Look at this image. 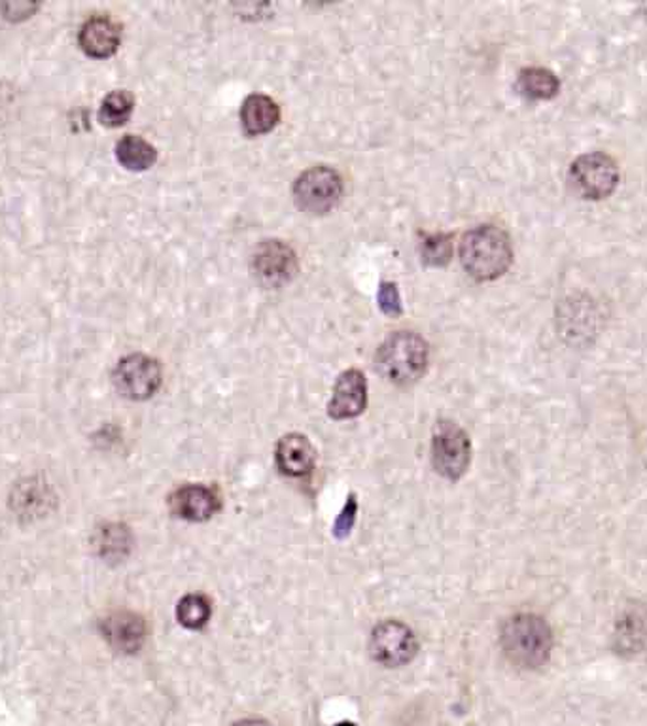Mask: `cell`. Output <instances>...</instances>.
<instances>
[{
  "label": "cell",
  "mask_w": 647,
  "mask_h": 726,
  "mask_svg": "<svg viewBox=\"0 0 647 726\" xmlns=\"http://www.w3.org/2000/svg\"><path fill=\"white\" fill-rule=\"evenodd\" d=\"M280 121V108L269 95L254 93L241 106V126L246 135L259 137L272 132Z\"/></svg>",
  "instance_id": "2e32d148"
},
{
  "label": "cell",
  "mask_w": 647,
  "mask_h": 726,
  "mask_svg": "<svg viewBox=\"0 0 647 726\" xmlns=\"http://www.w3.org/2000/svg\"><path fill=\"white\" fill-rule=\"evenodd\" d=\"M113 378L121 396L132 402H145L161 386V367L146 354H129L119 360Z\"/></svg>",
  "instance_id": "52a82bcc"
},
{
  "label": "cell",
  "mask_w": 647,
  "mask_h": 726,
  "mask_svg": "<svg viewBox=\"0 0 647 726\" xmlns=\"http://www.w3.org/2000/svg\"><path fill=\"white\" fill-rule=\"evenodd\" d=\"M135 99L131 93L118 89V92L108 93L103 103H100L99 121L106 127H119L131 118Z\"/></svg>",
  "instance_id": "ffe728a7"
},
{
  "label": "cell",
  "mask_w": 647,
  "mask_h": 726,
  "mask_svg": "<svg viewBox=\"0 0 647 726\" xmlns=\"http://www.w3.org/2000/svg\"><path fill=\"white\" fill-rule=\"evenodd\" d=\"M343 197V179L331 167H312L294 184V199L299 209L311 214L331 211Z\"/></svg>",
  "instance_id": "5b68a950"
},
{
  "label": "cell",
  "mask_w": 647,
  "mask_h": 726,
  "mask_svg": "<svg viewBox=\"0 0 647 726\" xmlns=\"http://www.w3.org/2000/svg\"><path fill=\"white\" fill-rule=\"evenodd\" d=\"M211 601L201 595L184 596L179 601V608H177L180 624L190 628V630H199V628L205 627L209 619H211Z\"/></svg>",
  "instance_id": "44dd1931"
},
{
  "label": "cell",
  "mask_w": 647,
  "mask_h": 726,
  "mask_svg": "<svg viewBox=\"0 0 647 726\" xmlns=\"http://www.w3.org/2000/svg\"><path fill=\"white\" fill-rule=\"evenodd\" d=\"M379 303H381V311L386 312V314H400L402 312V299H400V293H397V288L394 285L381 286V291H379Z\"/></svg>",
  "instance_id": "603a6c76"
},
{
  "label": "cell",
  "mask_w": 647,
  "mask_h": 726,
  "mask_svg": "<svg viewBox=\"0 0 647 726\" xmlns=\"http://www.w3.org/2000/svg\"><path fill=\"white\" fill-rule=\"evenodd\" d=\"M513 261V248L508 233L496 225H479L469 229L460 243V264L469 277L490 282L502 277Z\"/></svg>",
  "instance_id": "7a4b0ae2"
},
{
  "label": "cell",
  "mask_w": 647,
  "mask_h": 726,
  "mask_svg": "<svg viewBox=\"0 0 647 726\" xmlns=\"http://www.w3.org/2000/svg\"><path fill=\"white\" fill-rule=\"evenodd\" d=\"M100 634L118 653H137L146 640L145 619L131 611H114L99 622Z\"/></svg>",
  "instance_id": "9c48e42d"
},
{
  "label": "cell",
  "mask_w": 647,
  "mask_h": 726,
  "mask_svg": "<svg viewBox=\"0 0 647 726\" xmlns=\"http://www.w3.org/2000/svg\"><path fill=\"white\" fill-rule=\"evenodd\" d=\"M503 654L521 670L542 668L553 651V632L548 621L534 613H519L503 622L500 632Z\"/></svg>",
  "instance_id": "6da1fadb"
},
{
  "label": "cell",
  "mask_w": 647,
  "mask_h": 726,
  "mask_svg": "<svg viewBox=\"0 0 647 726\" xmlns=\"http://www.w3.org/2000/svg\"><path fill=\"white\" fill-rule=\"evenodd\" d=\"M615 649L625 656L647 653V608L633 606L617 619L615 624Z\"/></svg>",
  "instance_id": "5bb4252c"
},
{
  "label": "cell",
  "mask_w": 647,
  "mask_h": 726,
  "mask_svg": "<svg viewBox=\"0 0 647 726\" xmlns=\"http://www.w3.org/2000/svg\"><path fill=\"white\" fill-rule=\"evenodd\" d=\"M357 500L354 498H349V502L344 505L343 511L339 513L336 521V535L337 537H344L349 535L350 529L354 526L357 522Z\"/></svg>",
  "instance_id": "cb8c5ba5"
},
{
  "label": "cell",
  "mask_w": 647,
  "mask_h": 726,
  "mask_svg": "<svg viewBox=\"0 0 647 726\" xmlns=\"http://www.w3.org/2000/svg\"><path fill=\"white\" fill-rule=\"evenodd\" d=\"M370 651L383 666H403L416 654V638L403 622H381L371 632Z\"/></svg>",
  "instance_id": "ba28073f"
},
{
  "label": "cell",
  "mask_w": 647,
  "mask_h": 726,
  "mask_svg": "<svg viewBox=\"0 0 647 726\" xmlns=\"http://www.w3.org/2000/svg\"><path fill=\"white\" fill-rule=\"evenodd\" d=\"M423 256L429 265H443L449 261V235H429L423 243Z\"/></svg>",
  "instance_id": "7402d4cb"
},
{
  "label": "cell",
  "mask_w": 647,
  "mask_h": 726,
  "mask_svg": "<svg viewBox=\"0 0 647 726\" xmlns=\"http://www.w3.org/2000/svg\"><path fill=\"white\" fill-rule=\"evenodd\" d=\"M277 466L285 476L305 477L315 466V449L307 437L288 434L277 445Z\"/></svg>",
  "instance_id": "9a60e30c"
},
{
  "label": "cell",
  "mask_w": 647,
  "mask_h": 726,
  "mask_svg": "<svg viewBox=\"0 0 647 726\" xmlns=\"http://www.w3.org/2000/svg\"><path fill=\"white\" fill-rule=\"evenodd\" d=\"M517 87L522 97L530 100H551L555 99L561 92V82L556 78L555 73L543 66H529L522 68L517 78Z\"/></svg>",
  "instance_id": "e0dca14e"
},
{
  "label": "cell",
  "mask_w": 647,
  "mask_h": 726,
  "mask_svg": "<svg viewBox=\"0 0 647 726\" xmlns=\"http://www.w3.org/2000/svg\"><path fill=\"white\" fill-rule=\"evenodd\" d=\"M471 456V442L458 424L443 420L434 429L432 460L437 473L447 479H460L466 473Z\"/></svg>",
  "instance_id": "8992f818"
},
{
  "label": "cell",
  "mask_w": 647,
  "mask_h": 726,
  "mask_svg": "<svg viewBox=\"0 0 647 726\" xmlns=\"http://www.w3.org/2000/svg\"><path fill=\"white\" fill-rule=\"evenodd\" d=\"M368 403V383L362 371L349 370L337 378L331 394L330 415L337 420H349L362 415Z\"/></svg>",
  "instance_id": "30bf717a"
},
{
  "label": "cell",
  "mask_w": 647,
  "mask_h": 726,
  "mask_svg": "<svg viewBox=\"0 0 647 726\" xmlns=\"http://www.w3.org/2000/svg\"><path fill=\"white\" fill-rule=\"evenodd\" d=\"M116 158L129 171H146L156 163L158 152L148 140L137 135H126L116 145Z\"/></svg>",
  "instance_id": "ac0fdd59"
},
{
  "label": "cell",
  "mask_w": 647,
  "mask_h": 726,
  "mask_svg": "<svg viewBox=\"0 0 647 726\" xmlns=\"http://www.w3.org/2000/svg\"><path fill=\"white\" fill-rule=\"evenodd\" d=\"M569 180L580 197L585 201H602L617 190L622 172L617 161L608 153L587 152L572 161Z\"/></svg>",
  "instance_id": "277c9868"
},
{
  "label": "cell",
  "mask_w": 647,
  "mask_h": 726,
  "mask_svg": "<svg viewBox=\"0 0 647 726\" xmlns=\"http://www.w3.org/2000/svg\"><path fill=\"white\" fill-rule=\"evenodd\" d=\"M254 269L267 285H283L296 271V254L283 241H267L254 256Z\"/></svg>",
  "instance_id": "7c38bea8"
},
{
  "label": "cell",
  "mask_w": 647,
  "mask_h": 726,
  "mask_svg": "<svg viewBox=\"0 0 647 726\" xmlns=\"http://www.w3.org/2000/svg\"><path fill=\"white\" fill-rule=\"evenodd\" d=\"M79 47L95 60H106L118 52L121 25L110 15H93L78 33Z\"/></svg>",
  "instance_id": "8fae6325"
},
{
  "label": "cell",
  "mask_w": 647,
  "mask_h": 726,
  "mask_svg": "<svg viewBox=\"0 0 647 726\" xmlns=\"http://www.w3.org/2000/svg\"><path fill=\"white\" fill-rule=\"evenodd\" d=\"M171 511L179 519L192 522L209 521L220 509L219 495L203 484H188L171 495Z\"/></svg>",
  "instance_id": "4fadbf2b"
},
{
  "label": "cell",
  "mask_w": 647,
  "mask_h": 726,
  "mask_svg": "<svg viewBox=\"0 0 647 726\" xmlns=\"http://www.w3.org/2000/svg\"><path fill=\"white\" fill-rule=\"evenodd\" d=\"M233 726H272L267 720H262V719H245V720H238V723H235Z\"/></svg>",
  "instance_id": "d4e9b609"
},
{
  "label": "cell",
  "mask_w": 647,
  "mask_h": 726,
  "mask_svg": "<svg viewBox=\"0 0 647 726\" xmlns=\"http://www.w3.org/2000/svg\"><path fill=\"white\" fill-rule=\"evenodd\" d=\"M428 365V346L423 338L411 331L390 335L376 352V370L390 383L413 384L424 375Z\"/></svg>",
  "instance_id": "3957f363"
},
{
  "label": "cell",
  "mask_w": 647,
  "mask_h": 726,
  "mask_svg": "<svg viewBox=\"0 0 647 726\" xmlns=\"http://www.w3.org/2000/svg\"><path fill=\"white\" fill-rule=\"evenodd\" d=\"M97 548L105 560L118 562L131 548V534L124 524H106L97 535Z\"/></svg>",
  "instance_id": "d6986e66"
}]
</instances>
